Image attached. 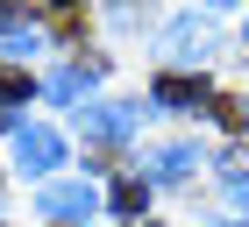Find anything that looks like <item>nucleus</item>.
<instances>
[{
    "instance_id": "obj_5",
    "label": "nucleus",
    "mask_w": 249,
    "mask_h": 227,
    "mask_svg": "<svg viewBox=\"0 0 249 227\" xmlns=\"http://www.w3.org/2000/svg\"><path fill=\"white\" fill-rule=\"evenodd\" d=\"M213 50V29H207V21H171V36H164V57H207Z\"/></svg>"
},
{
    "instance_id": "obj_16",
    "label": "nucleus",
    "mask_w": 249,
    "mask_h": 227,
    "mask_svg": "<svg viewBox=\"0 0 249 227\" xmlns=\"http://www.w3.org/2000/svg\"><path fill=\"white\" fill-rule=\"evenodd\" d=\"M235 227H242V220H235Z\"/></svg>"
},
{
    "instance_id": "obj_12",
    "label": "nucleus",
    "mask_w": 249,
    "mask_h": 227,
    "mask_svg": "<svg viewBox=\"0 0 249 227\" xmlns=\"http://www.w3.org/2000/svg\"><path fill=\"white\" fill-rule=\"evenodd\" d=\"M50 29L57 36H78V7H50Z\"/></svg>"
},
{
    "instance_id": "obj_6",
    "label": "nucleus",
    "mask_w": 249,
    "mask_h": 227,
    "mask_svg": "<svg viewBox=\"0 0 249 227\" xmlns=\"http://www.w3.org/2000/svg\"><path fill=\"white\" fill-rule=\"evenodd\" d=\"M93 78H100V57H78L71 71H57V78H50V99H78Z\"/></svg>"
},
{
    "instance_id": "obj_1",
    "label": "nucleus",
    "mask_w": 249,
    "mask_h": 227,
    "mask_svg": "<svg viewBox=\"0 0 249 227\" xmlns=\"http://www.w3.org/2000/svg\"><path fill=\"white\" fill-rule=\"evenodd\" d=\"M15 163L29 170V178H50V170L64 163V135H57V128H43V121H29V128L15 135Z\"/></svg>"
},
{
    "instance_id": "obj_11",
    "label": "nucleus",
    "mask_w": 249,
    "mask_h": 227,
    "mask_svg": "<svg viewBox=\"0 0 249 227\" xmlns=\"http://www.w3.org/2000/svg\"><path fill=\"white\" fill-rule=\"evenodd\" d=\"M213 114H221L228 128H249V99H228V93H221V99H213Z\"/></svg>"
},
{
    "instance_id": "obj_14",
    "label": "nucleus",
    "mask_w": 249,
    "mask_h": 227,
    "mask_svg": "<svg viewBox=\"0 0 249 227\" xmlns=\"http://www.w3.org/2000/svg\"><path fill=\"white\" fill-rule=\"evenodd\" d=\"M128 227H157V220H128Z\"/></svg>"
},
{
    "instance_id": "obj_3",
    "label": "nucleus",
    "mask_w": 249,
    "mask_h": 227,
    "mask_svg": "<svg viewBox=\"0 0 249 227\" xmlns=\"http://www.w3.org/2000/svg\"><path fill=\"white\" fill-rule=\"evenodd\" d=\"M192 170H199V149H192V142H171V149L150 156V178H157V185H185Z\"/></svg>"
},
{
    "instance_id": "obj_9",
    "label": "nucleus",
    "mask_w": 249,
    "mask_h": 227,
    "mask_svg": "<svg viewBox=\"0 0 249 227\" xmlns=\"http://www.w3.org/2000/svg\"><path fill=\"white\" fill-rule=\"evenodd\" d=\"M114 206L128 213V220H135V213H142V178H121V185H114Z\"/></svg>"
},
{
    "instance_id": "obj_8",
    "label": "nucleus",
    "mask_w": 249,
    "mask_h": 227,
    "mask_svg": "<svg viewBox=\"0 0 249 227\" xmlns=\"http://www.w3.org/2000/svg\"><path fill=\"white\" fill-rule=\"evenodd\" d=\"M0 43H7V50H29V43H36V21L29 15H0Z\"/></svg>"
},
{
    "instance_id": "obj_7",
    "label": "nucleus",
    "mask_w": 249,
    "mask_h": 227,
    "mask_svg": "<svg viewBox=\"0 0 249 227\" xmlns=\"http://www.w3.org/2000/svg\"><path fill=\"white\" fill-rule=\"evenodd\" d=\"M157 99H164V107H192V99H199V78L164 71V78H157Z\"/></svg>"
},
{
    "instance_id": "obj_13",
    "label": "nucleus",
    "mask_w": 249,
    "mask_h": 227,
    "mask_svg": "<svg viewBox=\"0 0 249 227\" xmlns=\"http://www.w3.org/2000/svg\"><path fill=\"white\" fill-rule=\"evenodd\" d=\"M235 206H249V178H235Z\"/></svg>"
},
{
    "instance_id": "obj_15",
    "label": "nucleus",
    "mask_w": 249,
    "mask_h": 227,
    "mask_svg": "<svg viewBox=\"0 0 249 227\" xmlns=\"http://www.w3.org/2000/svg\"><path fill=\"white\" fill-rule=\"evenodd\" d=\"M0 128H7V107H0Z\"/></svg>"
},
{
    "instance_id": "obj_10",
    "label": "nucleus",
    "mask_w": 249,
    "mask_h": 227,
    "mask_svg": "<svg viewBox=\"0 0 249 227\" xmlns=\"http://www.w3.org/2000/svg\"><path fill=\"white\" fill-rule=\"evenodd\" d=\"M15 99H29V71H0V107H15Z\"/></svg>"
},
{
    "instance_id": "obj_2",
    "label": "nucleus",
    "mask_w": 249,
    "mask_h": 227,
    "mask_svg": "<svg viewBox=\"0 0 249 227\" xmlns=\"http://www.w3.org/2000/svg\"><path fill=\"white\" fill-rule=\"evenodd\" d=\"M93 206H100V199H93V185H78V178H50V185H43V213H50L57 227L86 220Z\"/></svg>"
},
{
    "instance_id": "obj_4",
    "label": "nucleus",
    "mask_w": 249,
    "mask_h": 227,
    "mask_svg": "<svg viewBox=\"0 0 249 227\" xmlns=\"http://www.w3.org/2000/svg\"><path fill=\"white\" fill-rule=\"evenodd\" d=\"M128 128H135V107H93V114H86V142H100V149L121 142Z\"/></svg>"
}]
</instances>
